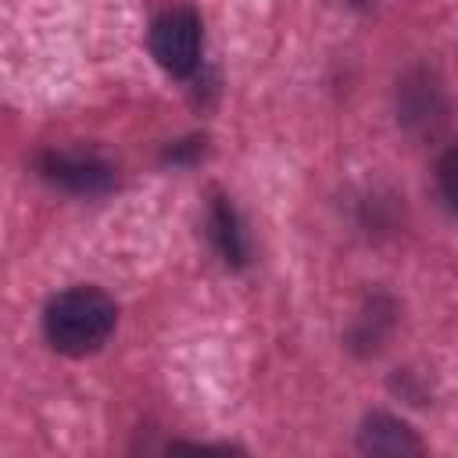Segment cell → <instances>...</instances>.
Here are the masks:
<instances>
[{"instance_id": "cell-3", "label": "cell", "mask_w": 458, "mask_h": 458, "mask_svg": "<svg viewBox=\"0 0 458 458\" xmlns=\"http://www.w3.org/2000/svg\"><path fill=\"white\" fill-rule=\"evenodd\" d=\"M397 118L419 136H433L447 122V97L433 72L415 68L397 82Z\"/></svg>"}, {"instance_id": "cell-2", "label": "cell", "mask_w": 458, "mask_h": 458, "mask_svg": "<svg viewBox=\"0 0 458 458\" xmlns=\"http://www.w3.org/2000/svg\"><path fill=\"white\" fill-rule=\"evenodd\" d=\"M204 25L193 7H168L150 21V57L175 79H186L200 64Z\"/></svg>"}, {"instance_id": "cell-8", "label": "cell", "mask_w": 458, "mask_h": 458, "mask_svg": "<svg viewBox=\"0 0 458 458\" xmlns=\"http://www.w3.org/2000/svg\"><path fill=\"white\" fill-rule=\"evenodd\" d=\"M351 4H358V7H361V4H369V0H351Z\"/></svg>"}, {"instance_id": "cell-1", "label": "cell", "mask_w": 458, "mask_h": 458, "mask_svg": "<svg viewBox=\"0 0 458 458\" xmlns=\"http://www.w3.org/2000/svg\"><path fill=\"white\" fill-rule=\"evenodd\" d=\"M118 308L97 286H72L50 297L43 308V336L57 354L86 358L107 344L114 333Z\"/></svg>"}, {"instance_id": "cell-4", "label": "cell", "mask_w": 458, "mask_h": 458, "mask_svg": "<svg viewBox=\"0 0 458 458\" xmlns=\"http://www.w3.org/2000/svg\"><path fill=\"white\" fill-rule=\"evenodd\" d=\"M39 175L68 193L97 197L114 186V168L97 154H68V150H47L39 157Z\"/></svg>"}, {"instance_id": "cell-7", "label": "cell", "mask_w": 458, "mask_h": 458, "mask_svg": "<svg viewBox=\"0 0 458 458\" xmlns=\"http://www.w3.org/2000/svg\"><path fill=\"white\" fill-rule=\"evenodd\" d=\"M437 186L451 215H458V143H451L437 161Z\"/></svg>"}, {"instance_id": "cell-6", "label": "cell", "mask_w": 458, "mask_h": 458, "mask_svg": "<svg viewBox=\"0 0 458 458\" xmlns=\"http://www.w3.org/2000/svg\"><path fill=\"white\" fill-rule=\"evenodd\" d=\"M208 236H211V247L218 250V258L229 265V268H243L247 265V236H243V225H240V215L233 211V204L225 197H211L208 204Z\"/></svg>"}, {"instance_id": "cell-5", "label": "cell", "mask_w": 458, "mask_h": 458, "mask_svg": "<svg viewBox=\"0 0 458 458\" xmlns=\"http://www.w3.org/2000/svg\"><path fill=\"white\" fill-rule=\"evenodd\" d=\"M358 451H365V454H422V440L404 419L372 411L361 419Z\"/></svg>"}]
</instances>
